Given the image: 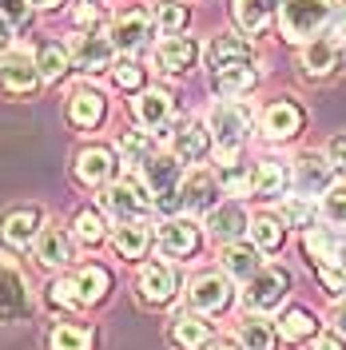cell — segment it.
Instances as JSON below:
<instances>
[{"instance_id": "6da1fadb", "label": "cell", "mask_w": 346, "mask_h": 350, "mask_svg": "<svg viewBox=\"0 0 346 350\" xmlns=\"http://www.w3.org/2000/svg\"><path fill=\"white\" fill-rule=\"evenodd\" d=\"M330 16V0H282V32L291 40H306Z\"/></svg>"}, {"instance_id": "7a4b0ae2", "label": "cell", "mask_w": 346, "mask_h": 350, "mask_svg": "<svg viewBox=\"0 0 346 350\" xmlns=\"http://www.w3.org/2000/svg\"><path fill=\"white\" fill-rule=\"evenodd\" d=\"M247 135V111L235 108V104H219L211 111V139H215L219 155H235L239 144Z\"/></svg>"}, {"instance_id": "3957f363", "label": "cell", "mask_w": 346, "mask_h": 350, "mask_svg": "<svg viewBox=\"0 0 346 350\" xmlns=\"http://www.w3.org/2000/svg\"><path fill=\"white\" fill-rule=\"evenodd\" d=\"M100 203H104V211H108L116 223H128V219H135L139 207H148V196H144V187H139L135 179H124V183L108 187V191L100 196Z\"/></svg>"}, {"instance_id": "277c9868", "label": "cell", "mask_w": 346, "mask_h": 350, "mask_svg": "<svg viewBox=\"0 0 346 350\" xmlns=\"http://www.w3.org/2000/svg\"><path fill=\"white\" fill-rule=\"evenodd\" d=\"M282 295H287V275L282 271H259L247 283V291H243V299H247L251 310H271V306L282 303Z\"/></svg>"}, {"instance_id": "5b68a950", "label": "cell", "mask_w": 346, "mask_h": 350, "mask_svg": "<svg viewBox=\"0 0 346 350\" xmlns=\"http://www.w3.org/2000/svg\"><path fill=\"white\" fill-rule=\"evenodd\" d=\"M40 80V64L28 56V52H8L0 60V84L8 92H32Z\"/></svg>"}, {"instance_id": "8992f818", "label": "cell", "mask_w": 346, "mask_h": 350, "mask_svg": "<svg viewBox=\"0 0 346 350\" xmlns=\"http://www.w3.org/2000/svg\"><path fill=\"white\" fill-rule=\"evenodd\" d=\"M148 36H152V16H148L144 8H128L120 21L111 24V44H120L124 52L139 48Z\"/></svg>"}, {"instance_id": "52a82bcc", "label": "cell", "mask_w": 346, "mask_h": 350, "mask_svg": "<svg viewBox=\"0 0 346 350\" xmlns=\"http://www.w3.org/2000/svg\"><path fill=\"white\" fill-rule=\"evenodd\" d=\"M183 207L187 211H195V215H211L215 211V179L207 172H195L183 179Z\"/></svg>"}, {"instance_id": "ba28073f", "label": "cell", "mask_w": 346, "mask_h": 350, "mask_svg": "<svg viewBox=\"0 0 346 350\" xmlns=\"http://www.w3.org/2000/svg\"><path fill=\"white\" fill-rule=\"evenodd\" d=\"M159 243H163L168 255L183 259V255H191L195 247H199V231H195V223H187V219H168L159 227Z\"/></svg>"}, {"instance_id": "9c48e42d", "label": "cell", "mask_w": 346, "mask_h": 350, "mask_svg": "<svg viewBox=\"0 0 346 350\" xmlns=\"http://www.w3.org/2000/svg\"><path fill=\"white\" fill-rule=\"evenodd\" d=\"M195 56H199V48L187 36H168L155 48V64L163 68V72H183V68L195 64Z\"/></svg>"}, {"instance_id": "30bf717a", "label": "cell", "mask_w": 346, "mask_h": 350, "mask_svg": "<svg viewBox=\"0 0 346 350\" xmlns=\"http://www.w3.org/2000/svg\"><path fill=\"white\" fill-rule=\"evenodd\" d=\"M68 116L76 128H96L104 120V96L92 92V88H76L72 100H68Z\"/></svg>"}, {"instance_id": "8fae6325", "label": "cell", "mask_w": 346, "mask_h": 350, "mask_svg": "<svg viewBox=\"0 0 346 350\" xmlns=\"http://www.w3.org/2000/svg\"><path fill=\"white\" fill-rule=\"evenodd\" d=\"M72 56H76V68L100 72V68H108V60H111V44L104 40V36H96V32H88V36H76Z\"/></svg>"}, {"instance_id": "7c38bea8", "label": "cell", "mask_w": 346, "mask_h": 350, "mask_svg": "<svg viewBox=\"0 0 346 350\" xmlns=\"http://www.w3.org/2000/svg\"><path fill=\"white\" fill-rule=\"evenodd\" d=\"M207 64L223 72L231 64H251V44L247 40H235V36H215L211 48H207Z\"/></svg>"}, {"instance_id": "4fadbf2b", "label": "cell", "mask_w": 346, "mask_h": 350, "mask_svg": "<svg viewBox=\"0 0 346 350\" xmlns=\"http://www.w3.org/2000/svg\"><path fill=\"white\" fill-rule=\"evenodd\" d=\"M299 124H303V111L295 108V104H271V108L263 111V131L271 139H291L299 131Z\"/></svg>"}, {"instance_id": "5bb4252c", "label": "cell", "mask_w": 346, "mask_h": 350, "mask_svg": "<svg viewBox=\"0 0 346 350\" xmlns=\"http://www.w3.org/2000/svg\"><path fill=\"white\" fill-rule=\"evenodd\" d=\"M306 251L319 255L323 262H330V267H346V231H310Z\"/></svg>"}, {"instance_id": "9a60e30c", "label": "cell", "mask_w": 346, "mask_h": 350, "mask_svg": "<svg viewBox=\"0 0 346 350\" xmlns=\"http://www.w3.org/2000/svg\"><path fill=\"white\" fill-rule=\"evenodd\" d=\"M139 286H144V299H148V303H168V299L175 295L172 267H163V262H148L144 275H139Z\"/></svg>"}, {"instance_id": "2e32d148", "label": "cell", "mask_w": 346, "mask_h": 350, "mask_svg": "<svg viewBox=\"0 0 346 350\" xmlns=\"http://www.w3.org/2000/svg\"><path fill=\"white\" fill-rule=\"evenodd\" d=\"M144 179L155 196L159 191H172L175 179H179V155H148L144 159Z\"/></svg>"}, {"instance_id": "e0dca14e", "label": "cell", "mask_w": 346, "mask_h": 350, "mask_svg": "<svg viewBox=\"0 0 346 350\" xmlns=\"http://www.w3.org/2000/svg\"><path fill=\"white\" fill-rule=\"evenodd\" d=\"M282 8V0H235V21L247 32H263L267 21Z\"/></svg>"}, {"instance_id": "ac0fdd59", "label": "cell", "mask_w": 346, "mask_h": 350, "mask_svg": "<svg viewBox=\"0 0 346 350\" xmlns=\"http://www.w3.org/2000/svg\"><path fill=\"white\" fill-rule=\"evenodd\" d=\"M227 299H231V286L219 275H203V279L191 283V303L199 310H219V306H227Z\"/></svg>"}, {"instance_id": "d6986e66", "label": "cell", "mask_w": 346, "mask_h": 350, "mask_svg": "<svg viewBox=\"0 0 346 350\" xmlns=\"http://www.w3.org/2000/svg\"><path fill=\"white\" fill-rule=\"evenodd\" d=\"M76 175L84 183H104L111 175V152L108 148H88V152L76 155Z\"/></svg>"}, {"instance_id": "ffe728a7", "label": "cell", "mask_w": 346, "mask_h": 350, "mask_svg": "<svg viewBox=\"0 0 346 350\" xmlns=\"http://www.w3.org/2000/svg\"><path fill=\"white\" fill-rule=\"evenodd\" d=\"M338 64V44L334 40H310L303 52V72L306 76H326Z\"/></svg>"}, {"instance_id": "44dd1931", "label": "cell", "mask_w": 346, "mask_h": 350, "mask_svg": "<svg viewBox=\"0 0 346 350\" xmlns=\"http://www.w3.org/2000/svg\"><path fill=\"white\" fill-rule=\"evenodd\" d=\"M207 227H211V235H215V239H223V243L239 239L243 231H251V223H247V215H243L239 207H215Z\"/></svg>"}, {"instance_id": "7402d4cb", "label": "cell", "mask_w": 346, "mask_h": 350, "mask_svg": "<svg viewBox=\"0 0 346 350\" xmlns=\"http://www.w3.org/2000/svg\"><path fill=\"white\" fill-rule=\"evenodd\" d=\"M223 267H227L235 279H243V283H251V279H255V275L263 271L259 255H255L251 247H239V243H231V247L223 251Z\"/></svg>"}, {"instance_id": "603a6c76", "label": "cell", "mask_w": 346, "mask_h": 350, "mask_svg": "<svg viewBox=\"0 0 346 350\" xmlns=\"http://www.w3.org/2000/svg\"><path fill=\"white\" fill-rule=\"evenodd\" d=\"M207 144H211V131H203L199 124H183V128L175 131V155L183 163L199 159V155L207 152Z\"/></svg>"}, {"instance_id": "cb8c5ba5", "label": "cell", "mask_w": 346, "mask_h": 350, "mask_svg": "<svg viewBox=\"0 0 346 350\" xmlns=\"http://www.w3.org/2000/svg\"><path fill=\"white\" fill-rule=\"evenodd\" d=\"M295 183H299V191H306V196L330 191V163H323V159H303L299 172H295Z\"/></svg>"}, {"instance_id": "d4e9b609", "label": "cell", "mask_w": 346, "mask_h": 350, "mask_svg": "<svg viewBox=\"0 0 346 350\" xmlns=\"http://www.w3.org/2000/svg\"><path fill=\"white\" fill-rule=\"evenodd\" d=\"M116 247H120L124 259H139V255L148 251V227H144L139 219L120 223V227H116Z\"/></svg>"}, {"instance_id": "484cf974", "label": "cell", "mask_w": 346, "mask_h": 350, "mask_svg": "<svg viewBox=\"0 0 346 350\" xmlns=\"http://www.w3.org/2000/svg\"><path fill=\"white\" fill-rule=\"evenodd\" d=\"M255 68L251 64H231L223 68V72H215V88L223 92V96H243V92H251L255 88Z\"/></svg>"}, {"instance_id": "4316f807", "label": "cell", "mask_w": 346, "mask_h": 350, "mask_svg": "<svg viewBox=\"0 0 346 350\" xmlns=\"http://www.w3.org/2000/svg\"><path fill=\"white\" fill-rule=\"evenodd\" d=\"M135 116H139V124L159 128V124H168V116H172V100H168L163 92H144V96L135 100Z\"/></svg>"}, {"instance_id": "83f0119b", "label": "cell", "mask_w": 346, "mask_h": 350, "mask_svg": "<svg viewBox=\"0 0 346 350\" xmlns=\"http://www.w3.org/2000/svg\"><path fill=\"white\" fill-rule=\"evenodd\" d=\"M36 259L48 262V267H60V262L72 259V255H68V239L56 227H44L40 235H36Z\"/></svg>"}, {"instance_id": "f1b7e54d", "label": "cell", "mask_w": 346, "mask_h": 350, "mask_svg": "<svg viewBox=\"0 0 346 350\" xmlns=\"http://www.w3.org/2000/svg\"><path fill=\"white\" fill-rule=\"evenodd\" d=\"M287 183H291V175H287V167H279L275 159H267V163L255 167V191H259V196H282Z\"/></svg>"}, {"instance_id": "f546056e", "label": "cell", "mask_w": 346, "mask_h": 350, "mask_svg": "<svg viewBox=\"0 0 346 350\" xmlns=\"http://www.w3.org/2000/svg\"><path fill=\"white\" fill-rule=\"evenodd\" d=\"M32 231H36V211L32 207L12 211V215L4 219V239L12 243V247H24V243L32 239Z\"/></svg>"}, {"instance_id": "4dcf8cb0", "label": "cell", "mask_w": 346, "mask_h": 350, "mask_svg": "<svg viewBox=\"0 0 346 350\" xmlns=\"http://www.w3.org/2000/svg\"><path fill=\"white\" fill-rule=\"evenodd\" d=\"M279 334L287 338V342H303V338L315 334V319H310L306 310H287L282 323H279Z\"/></svg>"}, {"instance_id": "1f68e13d", "label": "cell", "mask_w": 346, "mask_h": 350, "mask_svg": "<svg viewBox=\"0 0 346 350\" xmlns=\"http://www.w3.org/2000/svg\"><path fill=\"white\" fill-rule=\"evenodd\" d=\"M175 342H183V347H207L211 342V327L207 323H199V319H175Z\"/></svg>"}, {"instance_id": "d6a6232c", "label": "cell", "mask_w": 346, "mask_h": 350, "mask_svg": "<svg viewBox=\"0 0 346 350\" xmlns=\"http://www.w3.org/2000/svg\"><path fill=\"white\" fill-rule=\"evenodd\" d=\"M36 64H40V76L44 80H60L68 72V52L60 44H44L40 56H36Z\"/></svg>"}, {"instance_id": "836d02e7", "label": "cell", "mask_w": 346, "mask_h": 350, "mask_svg": "<svg viewBox=\"0 0 346 350\" xmlns=\"http://www.w3.org/2000/svg\"><path fill=\"white\" fill-rule=\"evenodd\" d=\"M243 347L247 350H271L275 347V330H271V323L247 319V323H243Z\"/></svg>"}, {"instance_id": "e575fe53", "label": "cell", "mask_w": 346, "mask_h": 350, "mask_svg": "<svg viewBox=\"0 0 346 350\" xmlns=\"http://www.w3.org/2000/svg\"><path fill=\"white\" fill-rule=\"evenodd\" d=\"M251 239H255V247H263V251H275V247L282 243V227L275 223V219L263 215V219L251 223Z\"/></svg>"}, {"instance_id": "d590c367", "label": "cell", "mask_w": 346, "mask_h": 350, "mask_svg": "<svg viewBox=\"0 0 346 350\" xmlns=\"http://www.w3.org/2000/svg\"><path fill=\"white\" fill-rule=\"evenodd\" d=\"M92 347V334L80 327H56L52 330V350H88Z\"/></svg>"}, {"instance_id": "8d00e7d4", "label": "cell", "mask_w": 346, "mask_h": 350, "mask_svg": "<svg viewBox=\"0 0 346 350\" xmlns=\"http://www.w3.org/2000/svg\"><path fill=\"white\" fill-rule=\"evenodd\" d=\"M76 283H80V295H84V303H96V299L104 295V286H108V275H104L100 267H84V271L76 275Z\"/></svg>"}, {"instance_id": "74e56055", "label": "cell", "mask_w": 346, "mask_h": 350, "mask_svg": "<svg viewBox=\"0 0 346 350\" xmlns=\"http://www.w3.org/2000/svg\"><path fill=\"white\" fill-rule=\"evenodd\" d=\"M120 152H124L128 163H144V159L152 155V139H148V135H139V131H131V135L120 139Z\"/></svg>"}, {"instance_id": "f35d334b", "label": "cell", "mask_w": 346, "mask_h": 350, "mask_svg": "<svg viewBox=\"0 0 346 350\" xmlns=\"http://www.w3.org/2000/svg\"><path fill=\"white\" fill-rule=\"evenodd\" d=\"M52 303L60 306H84V295H80V283L76 279H60V283H52Z\"/></svg>"}, {"instance_id": "ab89813d", "label": "cell", "mask_w": 346, "mask_h": 350, "mask_svg": "<svg viewBox=\"0 0 346 350\" xmlns=\"http://www.w3.org/2000/svg\"><path fill=\"white\" fill-rule=\"evenodd\" d=\"M219 179H223V187L235 191V196H243L247 187H255V175H247V167H235V163H227V167L219 172Z\"/></svg>"}, {"instance_id": "60d3db41", "label": "cell", "mask_w": 346, "mask_h": 350, "mask_svg": "<svg viewBox=\"0 0 346 350\" xmlns=\"http://www.w3.org/2000/svg\"><path fill=\"white\" fill-rule=\"evenodd\" d=\"M282 219H287V223H295V227H310L315 207H310L306 199H287V203H282Z\"/></svg>"}, {"instance_id": "b9f144b4", "label": "cell", "mask_w": 346, "mask_h": 350, "mask_svg": "<svg viewBox=\"0 0 346 350\" xmlns=\"http://www.w3.org/2000/svg\"><path fill=\"white\" fill-rule=\"evenodd\" d=\"M183 21H187V8H183L179 0H163V4H159V28L175 32V28H183Z\"/></svg>"}, {"instance_id": "7bdbcfd3", "label": "cell", "mask_w": 346, "mask_h": 350, "mask_svg": "<svg viewBox=\"0 0 346 350\" xmlns=\"http://www.w3.org/2000/svg\"><path fill=\"white\" fill-rule=\"evenodd\" d=\"M111 76H116V84L120 88H139L144 84V68L131 64V60H120V64L111 68Z\"/></svg>"}, {"instance_id": "ee69618b", "label": "cell", "mask_w": 346, "mask_h": 350, "mask_svg": "<svg viewBox=\"0 0 346 350\" xmlns=\"http://www.w3.org/2000/svg\"><path fill=\"white\" fill-rule=\"evenodd\" d=\"M323 211H326V219H334V223H346V187H330V191H326Z\"/></svg>"}, {"instance_id": "f6af8a7d", "label": "cell", "mask_w": 346, "mask_h": 350, "mask_svg": "<svg viewBox=\"0 0 346 350\" xmlns=\"http://www.w3.org/2000/svg\"><path fill=\"white\" fill-rule=\"evenodd\" d=\"M76 231H80V239H84V243H100V239H104L100 215H92V211H84V215L76 219Z\"/></svg>"}, {"instance_id": "bcb514c9", "label": "cell", "mask_w": 346, "mask_h": 350, "mask_svg": "<svg viewBox=\"0 0 346 350\" xmlns=\"http://www.w3.org/2000/svg\"><path fill=\"white\" fill-rule=\"evenodd\" d=\"M76 24H80V28H88V32H92V28L100 24V8H96L92 0H84V4L76 8Z\"/></svg>"}, {"instance_id": "7dc6e473", "label": "cell", "mask_w": 346, "mask_h": 350, "mask_svg": "<svg viewBox=\"0 0 346 350\" xmlns=\"http://www.w3.org/2000/svg\"><path fill=\"white\" fill-rule=\"evenodd\" d=\"M319 275H323V283L330 286V291H346V275L338 271V267H330V262H323V271H319Z\"/></svg>"}, {"instance_id": "c3c4849f", "label": "cell", "mask_w": 346, "mask_h": 350, "mask_svg": "<svg viewBox=\"0 0 346 350\" xmlns=\"http://www.w3.org/2000/svg\"><path fill=\"white\" fill-rule=\"evenodd\" d=\"M0 12H4V16H8L12 24H24V16H28L24 0H0Z\"/></svg>"}, {"instance_id": "681fc988", "label": "cell", "mask_w": 346, "mask_h": 350, "mask_svg": "<svg viewBox=\"0 0 346 350\" xmlns=\"http://www.w3.org/2000/svg\"><path fill=\"white\" fill-rule=\"evenodd\" d=\"M330 163L346 172V139H334V144H330Z\"/></svg>"}, {"instance_id": "f907efd6", "label": "cell", "mask_w": 346, "mask_h": 350, "mask_svg": "<svg viewBox=\"0 0 346 350\" xmlns=\"http://www.w3.org/2000/svg\"><path fill=\"white\" fill-rule=\"evenodd\" d=\"M315 350H346L343 338H334V334H323V338H315Z\"/></svg>"}, {"instance_id": "816d5d0a", "label": "cell", "mask_w": 346, "mask_h": 350, "mask_svg": "<svg viewBox=\"0 0 346 350\" xmlns=\"http://www.w3.org/2000/svg\"><path fill=\"white\" fill-rule=\"evenodd\" d=\"M8 40H12V21H8V16L0 12V52L8 48Z\"/></svg>"}, {"instance_id": "f5cc1de1", "label": "cell", "mask_w": 346, "mask_h": 350, "mask_svg": "<svg viewBox=\"0 0 346 350\" xmlns=\"http://www.w3.org/2000/svg\"><path fill=\"white\" fill-rule=\"evenodd\" d=\"M334 330H338V334L346 338V299H343L338 306H334Z\"/></svg>"}, {"instance_id": "db71d44e", "label": "cell", "mask_w": 346, "mask_h": 350, "mask_svg": "<svg viewBox=\"0 0 346 350\" xmlns=\"http://www.w3.org/2000/svg\"><path fill=\"white\" fill-rule=\"evenodd\" d=\"M334 28H338V32L346 36V0L338 4V8H334Z\"/></svg>"}, {"instance_id": "11a10c76", "label": "cell", "mask_w": 346, "mask_h": 350, "mask_svg": "<svg viewBox=\"0 0 346 350\" xmlns=\"http://www.w3.org/2000/svg\"><path fill=\"white\" fill-rule=\"evenodd\" d=\"M207 350H239V347H235V342H227V338H219V342H211Z\"/></svg>"}, {"instance_id": "9f6ffc18", "label": "cell", "mask_w": 346, "mask_h": 350, "mask_svg": "<svg viewBox=\"0 0 346 350\" xmlns=\"http://www.w3.org/2000/svg\"><path fill=\"white\" fill-rule=\"evenodd\" d=\"M28 4H36V8H56V4H64V0H28Z\"/></svg>"}]
</instances>
